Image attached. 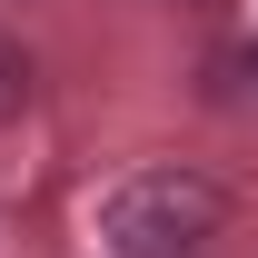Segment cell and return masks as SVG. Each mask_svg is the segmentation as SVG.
I'll use <instances>...</instances> for the list:
<instances>
[{
	"instance_id": "6da1fadb",
	"label": "cell",
	"mask_w": 258,
	"mask_h": 258,
	"mask_svg": "<svg viewBox=\"0 0 258 258\" xmlns=\"http://www.w3.org/2000/svg\"><path fill=\"white\" fill-rule=\"evenodd\" d=\"M219 228H228V189L209 169H179V159H149L129 179H109L90 209L99 258H199Z\"/></svg>"
},
{
	"instance_id": "7a4b0ae2",
	"label": "cell",
	"mask_w": 258,
	"mask_h": 258,
	"mask_svg": "<svg viewBox=\"0 0 258 258\" xmlns=\"http://www.w3.org/2000/svg\"><path fill=\"white\" fill-rule=\"evenodd\" d=\"M219 99H258V40H238L219 60Z\"/></svg>"
},
{
	"instance_id": "3957f363",
	"label": "cell",
	"mask_w": 258,
	"mask_h": 258,
	"mask_svg": "<svg viewBox=\"0 0 258 258\" xmlns=\"http://www.w3.org/2000/svg\"><path fill=\"white\" fill-rule=\"evenodd\" d=\"M20 109H30V60L0 40V119H20Z\"/></svg>"
}]
</instances>
